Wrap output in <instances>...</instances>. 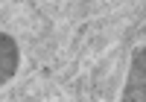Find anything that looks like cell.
I'll use <instances>...</instances> for the list:
<instances>
[{
  "label": "cell",
  "instance_id": "1",
  "mask_svg": "<svg viewBox=\"0 0 146 102\" xmlns=\"http://www.w3.org/2000/svg\"><path fill=\"white\" fill-rule=\"evenodd\" d=\"M146 50L137 47L135 50V56H131V67H129V82L123 87V102H143L146 99Z\"/></svg>",
  "mask_w": 146,
  "mask_h": 102
},
{
  "label": "cell",
  "instance_id": "2",
  "mask_svg": "<svg viewBox=\"0 0 146 102\" xmlns=\"http://www.w3.org/2000/svg\"><path fill=\"white\" fill-rule=\"evenodd\" d=\"M18 64H21L18 41H15L9 32H0V87L18 73Z\"/></svg>",
  "mask_w": 146,
  "mask_h": 102
}]
</instances>
